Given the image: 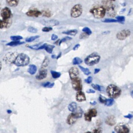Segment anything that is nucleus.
<instances>
[{
    "instance_id": "1",
    "label": "nucleus",
    "mask_w": 133,
    "mask_h": 133,
    "mask_svg": "<svg viewBox=\"0 0 133 133\" xmlns=\"http://www.w3.org/2000/svg\"><path fill=\"white\" fill-rule=\"evenodd\" d=\"M106 91L109 97L113 99L119 97L121 94V89L114 84L108 85L107 87Z\"/></svg>"
},
{
    "instance_id": "2",
    "label": "nucleus",
    "mask_w": 133,
    "mask_h": 133,
    "mask_svg": "<svg viewBox=\"0 0 133 133\" xmlns=\"http://www.w3.org/2000/svg\"><path fill=\"white\" fill-rule=\"evenodd\" d=\"M29 62V57L26 54L22 53L17 55L14 63L17 66H24L27 65Z\"/></svg>"
},
{
    "instance_id": "3",
    "label": "nucleus",
    "mask_w": 133,
    "mask_h": 133,
    "mask_svg": "<svg viewBox=\"0 0 133 133\" xmlns=\"http://www.w3.org/2000/svg\"><path fill=\"white\" fill-rule=\"evenodd\" d=\"M100 60V56L97 52H93L88 55L85 59V63L89 66L94 65L97 64Z\"/></svg>"
},
{
    "instance_id": "4",
    "label": "nucleus",
    "mask_w": 133,
    "mask_h": 133,
    "mask_svg": "<svg viewBox=\"0 0 133 133\" xmlns=\"http://www.w3.org/2000/svg\"><path fill=\"white\" fill-rule=\"evenodd\" d=\"M90 12L93 15L95 18L100 19L104 17L106 10L102 6H98L92 8L90 10Z\"/></svg>"
},
{
    "instance_id": "5",
    "label": "nucleus",
    "mask_w": 133,
    "mask_h": 133,
    "mask_svg": "<svg viewBox=\"0 0 133 133\" xmlns=\"http://www.w3.org/2000/svg\"><path fill=\"white\" fill-rule=\"evenodd\" d=\"M83 12L82 6L81 4L75 5L71 10V16L72 18H77L79 17Z\"/></svg>"
},
{
    "instance_id": "6",
    "label": "nucleus",
    "mask_w": 133,
    "mask_h": 133,
    "mask_svg": "<svg viewBox=\"0 0 133 133\" xmlns=\"http://www.w3.org/2000/svg\"><path fill=\"white\" fill-rule=\"evenodd\" d=\"M17 55L16 52H9L5 55L3 60L7 63H12L14 62Z\"/></svg>"
},
{
    "instance_id": "7",
    "label": "nucleus",
    "mask_w": 133,
    "mask_h": 133,
    "mask_svg": "<svg viewBox=\"0 0 133 133\" xmlns=\"http://www.w3.org/2000/svg\"><path fill=\"white\" fill-rule=\"evenodd\" d=\"M72 85L74 90L76 91L82 90V80L78 77L72 79Z\"/></svg>"
},
{
    "instance_id": "8",
    "label": "nucleus",
    "mask_w": 133,
    "mask_h": 133,
    "mask_svg": "<svg viewBox=\"0 0 133 133\" xmlns=\"http://www.w3.org/2000/svg\"><path fill=\"white\" fill-rule=\"evenodd\" d=\"M97 115V111L95 109L89 110L84 114V118L86 121L90 122L92 117H96Z\"/></svg>"
},
{
    "instance_id": "9",
    "label": "nucleus",
    "mask_w": 133,
    "mask_h": 133,
    "mask_svg": "<svg viewBox=\"0 0 133 133\" xmlns=\"http://www.w3.org/2000/svg\"><path fill=\"white\" fill-rule=\"evenodd\" d=\"M130 34V31L128 29H124L118 32L116 34V37L119 40H124L128 37Z\"/></svg>"
},
{
    "instance_id": "10",
    "label": "nucleus",
    "mask_w": 133,
    "mask_h": 133,
    "mask_svg": "<svg viewBox=\"0 0 133 133\" xmlns=\"http://www.w3.org/2000/svg\"><path fill=\"white\" fill-rule=\"evenodd\" d=\"M114 129L116 132L119 133H127L129 131L128 127L126 125L122 123L117 125Z\"/></svg>"
},
{
    "instance_id": "11",
    "label": "nucleus",
    "mask_w": 133,
    "mask_h": 133,
    "mask_svg": "<svg viewBox=\"0 0 133 133\" xmlns=\"http://www.w3.org/2000/svg\"><path fill=\"white\" fill-rule=\"evenodd\" d=\"M1 15L3 19H7L11 18L12 14L10 9L8 7H5L2 9Z\"/></svg>"
},
{
    "instance_id": "12",
    "label": "nucleus",
    "mask_w": 133,
    "mask_h": 133,
    "mask_svg": "<svg viewBox=\"0 0 133 133\" xmlns=\"http://www.w3.org/2000/svg\"><path fill=\"white\" fill-rule=\"evenodd\" d=\"M69 73L70 78L71 79H73L78 77L79 71L76 67H72L69 70Z\"/></svg>"
},
{
    "instance_id": "13",
    "label": "nucleus",
    "mask_w": 133,
    "mask_h": 133,
    "mask_svg": "<svg viewBox=\"0 0 133 133\" xmlns=\"http://www.w3.org/2000/svg\"><path fill=\"white\" fill-rule=\"evenodd\" d=\"M47 74V71L45 68H41L38 71V74L36 75L35 77L38 80H42L46 77Z\"/></svg>"
},
{
    "instance_id": "14",
    "label": "nucleus",
    "mask_w": 133,
    "mask_h": 133,
    "mask_svg": "<svg viewBox=\"0 0 133 133\" xmlns=\"http://www.w3.org/2000/svg\"><path fill=\"white\" fill-rule=\"evenodd\" d=\"M26 15L29 17H38V16L42 15V12L36 9L30 10L26 12Z\"/></svg>"
},
{
    "instance_id": "15",
    "label": "nucleus",
    "mask_w": 133,
    "mask_h": 133,
    "mask_svg": "<svg viewBox=\"0 0 133 133\" xmlns=\"http://www.w3.org/2000/svg\"><path fill=\"white\" fill-rule=\"evenodd\" d=\"M116 123V120L114 116L110 115L107 117L105 119V123L110 126H113Z\"/></svg>"
},
{
    "instance_id": "16",
    "label": "nucleus",
    "mask_w": 133,
    "mask_h": 133,
    "mask_svg": "<svg viewBox=\"0 0 133 133\" xmlns=\"http://www.w3.org/2000/svg\"><path fill=\"white\" fill-rule=\"evenodd\" d=\"M76 99L78 102H83L86 100L85 95L82 90L77 91L76 94Z\"/></svg>"
},
{
    "instance_id": "17",
    "label": "nucleus",
    "mask_w": 133,
    "mask_h": 133,
    "mask_svg": "<svg viewBox=\"0 0 133 133\" xmlns=\"http://www.w3.org/2000/svg\"><path fill=\"white\" fill-rule=\"evenodd\" d=\"M101 2H102V6L105 8V10H107L113 7H114L112 1H111L110 0H102Z\"/></svg>"
},
{
    "instance_id": "18",
    "label": "nucleus",
    "mask_w": 133,
    "mask_h": 133,
    "mask_svg": "<svg viewBox=\"0 0 133 133\" xmlns=\"http://www.w3.org/2000/svg\"><path fill=\"white\" fill-rule=\"evenodd\" d=\"M77 119V118L75 116V115H74V114L72 112V113L69 114V115L68 116V118L66 119V122L68 124L71 125L74 124L76 122Z\"/></svg>"
},
{
    "instance_id": "19",
    "label": "nucleus",
    "mask_w": 133,
    "mask_h": 133,
    "mask_svg": "<svg viewBox=\"0 0 133 133\" xmlns=\"http://www.w3.org/2000/svg\"><path fill=\"white\" fill-rule=\"evenodd\" d=\"M11 23H12V21L10 18L7 19H3L2 21L1 29L9 28L11 24Z\"/></svg>"
},
{
    "instance_id": "20",
    "label": "nucleus",
    "mask_w": 133,
    "mask_h": 133,
    "mask_svg": "<svg viewBox=\"0 0 133 133\" xmlns=\"http://www.w3.org/2000/svg\"><path fill=\"white\" fill-rule=\"evenodd\" d=\"M43 24L49 26H55L59 24V22L56 20H50L48 21H44L43 22Z\"/></svg>"
},
{
    "instance_id": "21",
    "label": "nucleus",
    "mask_w": 133,
    "mask_h": 133,
    "mask_svg": "<svg viewBox=\"0 0 133 133\" xmlns=\"http://www.w3.org/2000/svg\"><path fill=\"white\" fill-rule=\"evenodd\" d=\"M73 113L77 118H78L82 116L83 114V111L80 107H77L75 110L74 112H73Z\"/></svg>"
},
{
    "instance_id": "22",
    "label": "nucleus",
    "mask_w": 133,
    "mask_h": 133,
    "mask_svg": "<svg viewBox=\"0 0 133 133\" xmlns=\"http://www.w3.org/2000/svg\"><path fill=\"white\" fill-rule=\"evenodd\" d=\"M36 71H37V68L35 65L31 64L29 65V68L28 70V71L30 74L31 75L34 74L36 72Z\"/></svg>"
},
{
    "instance_id": "23",
    "label": "nucleus",
    "mask_w": 133,
    "mask_h": 133,
    "mask_svg": "<svg viewBox=\"0 0 133 133\" xmlns=\"http://www.w3.org/2000/svg\"><path fill=\"white\" fill-rule=\"evenodd\" d=\"M24 42H21L19 41H12V42L7 43L6 45L7 46H18L21 44H24Z\"/></svg>"
},
{
    "instance_id": "24",
    "label": "nucleus",
    "mask_w": 133,
    "mask_h": 133,
    "mask_svg": "<svg viewBox=\"0 0 133 133\" xmlns=\"http://www.w3.org/2000/svg\"><path fill=\"white\" fill-rule=\"evenodd\" d=\"M7 3L11 7H16L18 5L19 0H6Z\"/></svg>"
},
{
    "instance_id": "25",
    "label": "nucleus",
    "mask_w": 133,
    "mask_h": 133,
    "mask_svg": "<svg viewBox=\"0 0 133 133\" xmlns=\"http://www.w3.org/2000/svg\"><path fill=\"white\" fill-rule=\"evenodd\" d=\"M76 108H77V104L75 102H72L70 103L68 105L69 110L72 112H74L76 109Z\"/></svg>"
},
{
    "instance_id": "26",
    "label": "nucleus",
    "mask_w": 133,
    "mask_h": 133,
    "mask_svg": "<svg viewBox=\"0 0 133 133\" xmlns=\"http://www.w3.org/2000/svg\"><path fill=\"white\" fill-rule=\"evenodd\" d=\"M107 11V13H108V15L110 16V17H113L115 16L116 15V11H115V8H114V7H113L108 10H106Z\"/></svg>"
},
{
    "instance_id": "27",
    "label": "nucleus",
    "mask_w": 133,
    "mask_h": 133,
    "mask_svg": "<svg viewBox=\"0 0 133 133\" xmlns=\"http://www.w3.org/2000/svg\"><path fill=\"white\" fill-rule=\"evenodd\" d=\"M77 32V31L76 30L74 29V30H69V31H64L62 32V33L67 34V35H71V36H74L76 34Z\"/></svg>"
},
{
    "instance_id": "28",
    "label": "nucleus",
    "mask_w": 133,
    "mask_h": 133,
    "mask_svg": "<svg viewBox=\"0 0 133 133\" xmlns=\"http://www.w3.org/2000/svg\"><path fill=\"white\" fill-rule=\"evenodd\" d=\"M55 47V46L54 45H48L47 44H46L45 47V50L49 53V54H51L52 52V50H53V48Z\"/></svg>"
},
{
    "instance_id": "29",
    "label": "nucleus",
    "mask_w": 133,
    "mask_h": 133,
    "mask_svg": "<svg viewBox=\"0 0 133 133\" xmlns=\"http://www.w3.org/2000/svg\"><path fill=\"white\" fill-rule=\"evenodd\" d=\"M114 103V100H113V98H109V99H107L106 101L104 103L105 105L108 106V107H111L112 106Z\"/></svg>"
},
{
    "instance_id": "30",
    "label": "nucleus",
    "mask_w": 133,
    "mask_h": 133,
    "mask_svg": "<svg viewBox=\"0 0 133 133\" xmlns=\"http://www.w3.org/2000/svg\"><path fill=\"white\" fill-rule=\"evenodd\" d=\"M78 67L79 68V69L81 70V71L86 75H89L91 73V72L89 71V70L88 68H84L82 66L79 65Z\"/></svg>"
},
{
    "instance_id": "31",
    "label": "nucleus",
    "mask_w": 133,
    "mask_h": 133,
    "mask_svg": "<svg viewBox=\"0 0 133 133\" xmlns=\"http://www.w3.org/2000/svg\"><path fill=\"white\" fill-rule=\"evenodd\" d=\"M91 86L95 89H96L97 90H98V91H99L100 92L103 91V90H104V88L102 86H100V85H99L98 84H91Z\"/></svg>"
},
{
    "instance_id": "32",
    "label": "nucleus",
    "mask_w": 133,
    "mask_h": 133,
    "mask_svg": "<svg viewBox=\"0 0 133 133\" xmlns=\"http://www.w3.org/2000/svg\"><path fill=\"white\" fill-rule=\"evenodd\" d=\"M41 12H42V15H43V16L46 17H50L52 15L51 11L49 10H43Z\"/></svg>"
},
{
    "instance_id": "33",
    "label": "nucleus",
    "mask_w": 133,
    "mask_h": 133,
    "mask_svg": "<svg viewBox=\"0 0 133 133\" xmlns=\"http://www.w3.org/2000/svg\"><path fill=\"white\" fill-rule=\"evenodd\" d=\"M50 73L51 74V75L54 78H59L61 76V73L58 72H56L52 70L50 71Z\"/></svg>"
},
{
    "instance_id": "34",
    "label": "nucleus",
    "mask_w": 133,
    "mask_h": 133,
    "mask_svg": "<svg viewBox=\"0 0 133 133\" xmlns=\"http://www.w3.org/2000/svg\"><path fill=\"white\" fill-rule=\"evenodd\" d=\"M49 63V59L48 57H45V59L44 60L42 64V68H45L48 66V65Z\"/></svg>"
},
{
    "instance_id": "35",
    "label": "nucleus",
    "mask_w": 133,
    "mask_h": 133,
    "mask_svg": "<svg viewBox=\"0 0 133 133\" xmlns=\"http://www.w3.org/2000/svg\"><path fill=\"white\" fill-rule=\"evenodd\" d=\"M82 62H83L81 58H79V57H75L73 60L72 63L74 65H76V64H79L81 63Z\"/></svg>"
},
{
    "instance_id": "36",
    "label": "nucleus",
    "mask_w": 133,
    "mask_h": 133,
    "mask_svg": "<svg viewBox=\"0 0 133 133\" xmlns=\"http://www.w3.org/2000/svg\"><path fill=\"white\" fill-rule=\"evenodd\" d=\"M38 37H39V35H35V36H31L30 37L26 38L25 39V42H33V41L35 40L36 39H37Z\"/></svg>"
},
{
    "instance_id": "37",
    "label": "nucleus",
    "mask_w": 133,
    "mask_h": 133,
    "mask_svg": "<svg viewBox=\"0 0 133 133\" xmlns=\"http://www.w3.org/2000/svg\"><path fill=\"white\" fill-rule=\"evenodd\" d=\"M102 22H106V23H112V22H118V21L117 20L114 19L107 18V19H105L103 20H102Z\"/></svg>"
},
{
    "instance_id": "38",
    "label": "nucleus",
    "mask_w": 133,
    "mask_h": 133,
    "mask_svg": "<svg viewBox=\"0 0 133 133\" xmlns=\"http://www.w3.org/2000/svg\"><path fill=\"white\" fill-rule=\"evenodd\" d=\"M82 31H83V32H85V33H86V34H87V35H90V34L92 33L90 29L89 28H88V27H85V28H84L83 29Z\"/></svg>"
},
{
    "instance_id": "39",
    "label": "nucleus",
    "mask_w": 133,
    "mask_h": 133,
    "mask_svg": "<svg viewBox=\"0 0 133 133\" xmlns=\"http://www.w3.org/2000/svg\"><path fill=\"white\" fill-rule=\"evenodd\" d=\"M10 39L12 41H19L21 39H22V37L19 35H17V36H10Z\"/></svg>"
},
{
    "instance_id": "40",
    "label": "nucleus",
    "mask_w": 133,
    "mask_h": 133,
    "mask_svg": "<svg viewBox=\"0 0 133 133\" xmlns=\"http://www.w3.org/2000/svg\"><path fill=\"white\" fill-rule=\"evenodd\" d=\"M42 43H39L38 44L35 45H32V46H28L27 45V47L32 49H34V50H37L38 48L41 45Z\"/></svg>"
},
{
    "instance_id": "41",
    "label": "nucleus",
    "mask_w": 133,
    "mask_h": 133,
    "mask_svg": "<svg viewBox=\"0 0 133 133\" xmlns=\"http://www.w3.org/2000/svg\"><path fill=\"white\" fill-rule=\"evenodd\" d=\"M28 31L29 32H31V33H35L37 32V30L34 28V27H32V26H30L28 28Z\"/></svg>"
},
{
    "instance_id": "42",
    "label": "nucleus",
    "mask_w": 133,
    "mask_h": 133,
    "mask_svg": "<svg viewBox=\"0 0 133 133\" xmlns=\"http://www.w3.org/2000/svg\"><path fill=\"white\" fill-rule=\"evenodd\" d=\"M116 19L119 22L123 23L125 20V17L124 16H117L116 17Z\"/></svg>"
},
{
    "instance_id": "43",
    "label": "nucleus",
    "mask_w": 133,
    "mask_h": 133,
    "mask_svg": "<svg viewBox=\"0 0 133 133\" xmlns=\"http://www.w3.org/2000/svg\"><path fill=\"white\" fill-rule=\"evenodd\" d=\"M72 39V38L71 37H65L64 38L61 39V40L59 41V45H60V44L62 43V42H65L66 41H68V40H71Z\"/></svg>"
},
{
    "instance_id": "44",
    "label": "nucleus",
    "mask_w": 133,
    "mask_h": 133,
    "mask_svg": "<svg viewBox=\"0 0 133 133\" xmlns=\"http://www.w3.org/2000/svg\"><path fill=\"white\" fill-rule=\"evenodd\" d=\"M106 98L101 96V95H100L99 96V101L102 103H104L105 101H106Z\"/></svg>"
},
{
    "instance_id": "45",
    "label": "nucleus",
    "mask_w": 133,
    "mask_h": 133,
    "mask_svg": "<svg viewBox=\"0 0 133 133\" xmlns=\"http://www.w3.org/2000/svg\"><path fill=\"white\" fill-rule=\"evenodd\" d=\"M52 30V28L50 27V26H46L44 27L42 29V31L43 32H49L50 31H51Z\"/></svg>"
},
{
    "instance_id": "46",
    "label": "nucleus",
    "mask_w": 133,
    "mask_h": 133,
    "mask_svg": "<svg viewBox=\"0 0 133 133\" xmlns=\"http://www.w3.org/2000/svg\"><path fill=\"white\" fill-rule=\"evenodd\" d=\"M92 77L91 76H89L87 77V78L85 79V82L88 84L91 83L92 82Z\"/></svg>"
},
{
    "instance_id": "47",
    "label": "nucleus",
    "mask_w": 133,
    "mask_h": 133,
    "mask_svg": "<svg viewBox=\"0 0 133 133\" xmlns=\"http://www.w3.org/2000/svg\"><path fill=\"white\" fill-rule=\"evenodd\" d=\"M50 84V82H45V83H43L42 84V86H43L44 87H48H48H49Z\"/></svg>"
},
{
    "instance_id": "48",
    "label": "nucleus",
    "mask_w": 133,
    "mask_h": 133,
    "mask_svg": "<svg viewBox=\"0 0 133 133\" xmlns=\"http://www.w3.org/2000/svg\"><path fill=\"white\" fill-rule=\"evenodd\" d=\"M58 38V36L56 34H52L51 37V39L52 41H55Z\"/></svg>"
},
{
    "instance_id": "49",
    "label": "nucleus",
    "mask_w": 133,
    "mask_h": 133,
    "mask_svg": "<svg viewBox=\"0 0 133 133\" xmlns=\"http://www.w3.org/2000/svg\"><path fill=\"white\" fill-rule=\"evenodd\" d=\"M86 92L88 94H94V93H95V91L93 89H89L86 90Z\"/></svg>"
},
{
    "instance_id": "50",
    "label": "nucleus",
    "mask_w": 133,
    "mask_h": 133,
    "mask_svg": "<svg viewBox=\"0 0 133 133\" xmlns=\"http://www.w3.org/2000/svg\"><path fill=\"white\" fill-rule=\"evenodd\" d=\"M124 117L127 118H129V119H131V118H132L133 117V115L132 114H128L127 115H125Z\"/></svg>"
},
{
    "instance_id": "51",
    "label": "nucleus",
    "mask_w": 133,
    "mask_h": 133,
    "mask_svg": "<svg viewBox=\"0 0 133 133\" xmlns=\"http://www.w3.org/2000/svg\"><path fill=\"white\" fill-rule=\"evenodd\" d=\"M80 46V45L79 44H76L74 46V47L73 48V49L74 50H77L78 48H79V47Z\"/></svg>"
},
{
    "instance_id": "52",
    "label": "nucleus",
    "mask_w": 133,
    "mask_h": 133,
    "mask_svg": "<svg viewBox=\"0 0 133 133\" xmlns=\"http://www.w3.org/2000/svg\"><path fill=\"white\" fill-rule=\"evenodd\" d=\"M93 132H102V130L101 129V128H97V129H95V130H94Z\"/></svg>"
},
{
    "instance_id": "53",
    "label": "nucleus",
    "mask_w": 133,
    "mask_h": 133,
    "mask_svg": "<svg viewBox=\"0 0 133 133\" xmlns=\"http://www.w3.org/2000/svg\"><path fill=\"white\" fill-rule=\"evenodd\" d=\"M100 69H95L94 70V74H97L100 71Z\"/></svg>"
},
{
    "instance_id": "54",
    "label": "nucleus",
    "mask_w": 133,
    "mask_h": 133,
    "mask_svg": "<svg viewBox=\"0 0 133 133\" xmlns=\"http://www.w3.org/2000/svg\"><path fill=\"white\" fill-rule=\"evenodd\" d=\"M96 123H97V125L99 126V125H100V124H101V122L100 120H97Z\"/></svg>"
},
{
    "instance_id": "55",
    "label": "nucleus",
    "mask_w": 133,
    "mask_h": 133,
    "mask_svg": "<svg viewBox=\"0 0 133 133\" xmlns=\"http://www.w3.org/2000/svg\"><path fill=\"white\" fill-rule=\"evenodd\" d=\"M61 56V52H59V54L58 56L57 57H56V59H58V58H59Z\"/></svg>"
},
{
    "instance_id": "56",
    "label": "nucleus",
    "mask_w": 133,
    "mask_h": 133,
    "mask_svg": "<svg viewBox=\"0 0 133 133\" xmlns=\"http://www.w3.org/2000/svg\"><path fill=\"white\" fill-rule=\"evenodd\" d=\"M90 103L91 104V105H96V104L97 103V102L96 101H94V102H90Z\"/></svg>"
},
{
    "instance_id": "57",
    "label": "nucleus",
    "mask_w": 133,
    "mask_h": 133,
    "mask_svg": "<svg viewBox=\"0 0 133 133\" xmlns=\"http://www.w3.org/2000/svg\"><path fill=\"white\" fill-rule=\"evenodd\" d=\"M51 58L52 59H55V58H56V56L55 55H51Z\"/></svg>"
},
{
    "instance_id": "58",
    "label": "nucleus",
    "mask_w": 133,
    "mask_h": 133,
    "mask_svg": "<svg viewBox=\"0 0 133 133\" xmlns=\"http://www.w3.org/2000/svg\"><path fill=\"white\" fill-rule=\"evenodd\" d=\"M7 113H9V114H10V113H11L12 112V111H11V110H8L7 111Z\"/></svg>"
},
{
    "instance_id": "59",
    "label": "nucleus",
    "mask_w": 133,
    "mask_h": 133,
    "mask_svg": "<svg viewBox=\"0 0 133 133\" xmlns=\"http://www.w3.org/2000/svg\"><path fill=\"white\" fill-rule=\"evenodd\" d=\"M130 95H131V97L133 98V90L130 92Z\"/></svg>"
},
{
    "instance_id": "60",
    "label": "nucleus",
    "mask_w": 133,
    "mask_h": 133,
    "mask_svg": "<svg viewBox=\"0 0 133 133\" xmlns=\"http://www.w3.org/2000/svg\"><path fill=\"white\" fill-rule=\"evenodd\" d=\"M2 20H1L0 19V28L1 29V26H2Z\"/></svg>"
},
{
    "instance_id": "61",
    "label": "nucleus",
    "mask_w": 133,
    "mask_h": 133,
    "mask_svg": "<svg viewBox=\"0 0 133 133\" xmlns=\"http://www.w3.org/2000/svg\"><path fill=\"white\" fill-rule=\"evenodd\" d=\"M2 63H1V62L0 61V71H1V69H2Z\"/></svg>"
},
{
    "instance_id": "62",
    "label": "nucleus",
    "mask_w": 133,
    "mask_h": 133,
    "mask_svg": "<svg viewBox=\"0 0 133 133\" xmlns=\"http://www.w3.org/2000/svg\"><path fill=\"white\" fill-rule=\"evenodd\" d=\"M110 1H112H112H115V0H110Z\"/></svg>"
},
{
    "instance_id": "63",
    "label": "nucleus",
    "mask_w": 133,
    "mask_h": 133,
    "mask_svg": "<svg viewBox=\"0 0 133 133\" xmlns=\"http://www.w3.org/2000/svg\"><path fill=\"white\" fill-rule=\"evenodd\" d=\"M0 7H1V6H0Z\"/></svg>"
}]
</instances>
